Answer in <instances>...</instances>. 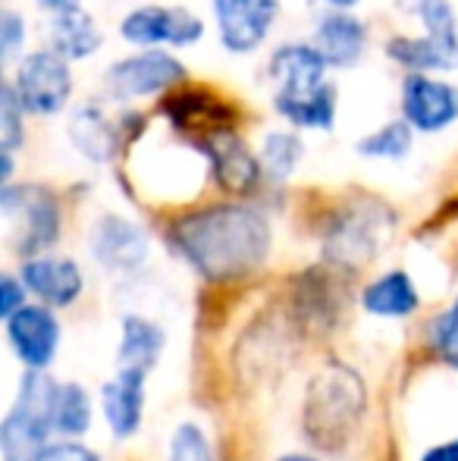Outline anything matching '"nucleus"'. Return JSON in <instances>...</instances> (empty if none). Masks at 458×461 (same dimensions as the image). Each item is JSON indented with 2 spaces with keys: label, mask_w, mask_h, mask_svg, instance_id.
I'll use <instances>...</instances> for the list:
<instances>
[{
  "label": "nucleus",
  "mask_w": 458,
  "mask_h": 461,
  "mask_svg": "<svg viewBox=\"0 0 458 461\" xmlns=\"http://www.w3.org/2000/svg\"><path fill=\"white\" fill-rule=\"evenodd\" d=\"M170 242L198 274L223 283L255 274L267 261L274 232L257 207L214 204L176 220Z\"/></svg>",
  "instance_id": "f257e3e1"
},
{
  "label": "nucleus",
  "mask_w": 458,
  "mask_h": 461,
  "mask_svg": "<svg viewBox=\"0 0 458 461\" xmlns=\"http://www.w3.org/2000/svg\"><path fill=\"white\" fill-rule=\"evenodd\" d=\"M364 411V383L346 365H327L311 380L305 424L318 446H339Z\"/></svg>",
  "instance_id": "f03ea898"
},
{
  "label": "nucleus",
  "mask_w": 458,
  "mask_h": 461,
  "mask_svg": "<svg viewBox=\"0 0 458 461\" xmlns=\"http://www.w3.org/2000/svg\"><path fill=\"white\" fill-rule=\"evenodd\" d=\"M0 211L19 255H44L60 239V204L48 188L6 183L0 192Z\"/></svg>",
  "instance_id": "7ed1b4c3"
},
{
  "label": "nucleus",
  "mask_w": 458,
  "mask_h": 461,
  "mask_svg": "<svg viewBox=\"0 0 458 461\" xmlns=\"http://www.w3.org/2000/svg\"><path fill=\"white\" fill-rule=\"evenodd\" d=\"M10 86L31 116H60L76 92L73 63L54 48H38L13 63Z\"/></svg>",
  "instance_id": "20e7f679"
},
{
  "label": "nucleus",
  "mask_w": 458,
  "mask_h": 461,
  "mask_svg": "<svg viewBox=\"0 0 458 461\" xmlns=\"http://www.w3.org/2000/svg\"><path fill=\"white\" fill-rule=\"evenodd\" d=\"M185 79V63L164 48H139L135 54L120 57L101 76V88L116 104L145 101L176 88Z\"/></svg>",
  "instance_id": "39448f33"
},
{
  "label": "nucleus",
  "mask_w": 458,
  "mask_h": 461,
  "mask_svg": "<svg viewBox=\"0 0 458 461\" xmlns=\"http://www.w3.org/2000/svg\"><path fill=\"white\" fill-rule=\"evenodd\" d=\"M204 32V19L179 4H145L120 19V38L132 48H192Z\"/></svg>",
  "instance_id": "423d86ee"
},
{
  "label": "nucleus",
  "mask_w": 458,
  "mask_h": 461,
  "mask_svg": "<svg viewBox=\"0 0 458 461\" xmlns=\"http://www.w3.org/2000/svg\"><path fill=\"white\" fill-rule=\"evenodd\" d=\"M402 120L421 135H440L458 122V86L434 73H409L399 92Z\"/></svg>",
  "instance_id": "0eeeda50"
},
{
  "label": "nucleus",
  "mask_w": 458,
  "mask_h": 461,
  "mask_svg": "<svg viewBox=\"0 0 458 461\" xmlns=\"http://www.w3.org/2000/svg\"><path fill=\"white\" fill-rule=\"evenodd\" d=\"M280 16V0H220L214 4L217 38L232 57L255 54Z\"/></svg>",
  "instance_id": "6e6552de"
},
{
  "label": "nucleus",
  "mask_w": 458,
  "mask_h": 461,
  "mask_svg": "<svg viewBox=\"0 0 458 461\" xmlns=\"http://www.w3.org/2000/svg\"><path fill=\"white\" fill-rule=\"evenodd\" d=\"M88 251L107 274H132L148 261L151 245L139 223L120 217V213H104L92 223Z\"/></svg>",
  "instance_id": "1a4fd4ad"
},
{
  "label": "nucleus",
  "mask_w": 458,
  "mask_h": 461,
  "mask_svg": "<svg viewBox=\"0 0 458 461\" xmlns=\"http://www.w3.org/2000/svg\"><path fill=\"white\" fill-rule=\"evenodd\" d=\"M6 339L25 370H44L60 348V321L50 304H22L16 314L6 317Z\"/></svg>",
  "instance_id": "9d476101"
},
{
  "label": "nucleus",
  "mask_w": 458,
  "mask_h": 461,
  "mask_svg": "<svg viewBox=\"0 0 458 461\" xmlns=\"http://www.w3.org/2000/svg\"><path fill=\"white\" fill-rule=\"evenodd\" d=\"M327 60L311 41H289L270 54L267 73L274 82V97H299L311 95L327 86Z\"/></svg>",
  "instance_id": "9b49d317"
},
{
  "label": "nucleus",
  "mask_w": 458,
  "mask_h": 461,
  "mask_svg": "<svg viewBox=\"0 0 458 461\" xmlns=\"http://www.w3.org/2000/svg\"><path fill=\"white\" fill-rule=\"evenodd\" d=\"M25 289L38 298V302L50 304V308H67L85 289V276L82 267L73 258H57V255H35L25 258L19 267Z\"/></svg>",
  "instance_id": "f8f14e48"
},
{
  "label": "nucleus",
  "mask_w": 458,
  "mask_h": 461,
  "mask_svg": "<svg viewBox=\"0 0 458 461\" xmlns=\"http://www.w3.org/2000/svg\"><path fill=\"white\" fill-rule=\"evenodd\" d=\"M204 151H208L211 173H214L217 183L227 188V192H236V194L251 192L264 173L261 158H257L232 129H217V132H211L208 139H204Z\"/></svg>",
  "instance_id": "ddd939ff"
},
{
  "label": "nucleus",
  "mask_w": 458,
  "mask_h": 461,
  "mask_svg": "<svg viewBox=\"0 0 458 461\" xmlns=\"http://www.w3.org/2000/svg\"><path fill=\"white\" fill-rule=\"evenodd\" d=\"M145 380H148V370L120 367L104 383V389H101V411H104V420L116 439L132 437L141 427V414H145Z\"/></svg>",
  "instance_id": "4468645a"
},
{
  "label": "nucleus",
  "mask_w": 458,
  "mask_h": 461,
  "mask_svg": "<svg viewBox=\"0 0 458 461\" xmlns=\"http://www.w3.org/2000/svg\"><path fill=\"white\" fill-rule=\"evenodd\" d=\"M311 44L330 69L358 67L367 50V29L358 16H352V10H330L314 25Z\"/></svg>",
  "instance_id": "2eb2a0df"
},
{
  "label": "nucleus",
  "mask_w": 458,
  "mask_h": 461,
  "mask_svg": "<svg viewBox=\"0 0 458 461\" xmlns=\"http://www.w3.org/2000/svg\"><path fill=\"white\" fill-rule=\"evenodd\" d=\"M54 433L48 414L35 411V408L16 405L10 408V414L0 424V452L4 461H41V456L48 452V439Z\"/></svg>",
  "instance_id": "dca6fc26"
},
{
  "label": "nucleus",
  "mask_w": 458,
  "mask_h": 461,
  "mask_svg": "<svg viewBox=\"0 0 458 461\" xmlns=\"http://www.w3.org/2000/svg\"><path fill=\"white\" fill-rule=\"evenodd\" d=\"M67 135L76 151L85 160H92V164H107L120 151V132H116V126L107 120V113L98 104H79L69 113Z\"/></svg>",
  "instance_id": "f3484780"
},
{
  "label": "nucleus",
  "mask_w": 458,
  "mask_h": 461,
  "mask_svg": "<svg viewBox=\"0 0 458 461\" xmlns=\"http://www.w3.org/2000/svg\"><path fill=\"white\" fill-rule=\"evenodd\" d=\"M48 41H50V48H54L60 57H67L69 63H82V60H92V57L101 50L104 32H101V25L94 23L92 13L79 6V10L50 16Z\"/></svg>",
  "instance_id": "a211bd4d"
},
{
  "label": "nucleus",
  "mask_w": 458,
  "mask_h": 461,
  "mask_svg": "<svg viewBox=\"0 0 458 461\" xmlns=\"http://www.w3.org/2000/svg\"><path fill=\"white\" fill-rule=\"evenodd\" d=\"M386 57L409 73H446L458 67V48L427 32L421 35H392L386 41Z\"/></svg>",
  "instance_id": "6ab92c4d"
},
{
  "label": "nucleus",
  "mask_w": 458,
  "mask_h": 461,
  "mask_svg": "<svg viewBox=\"0 0 458 461\" xmlns=\"http://www.w3.org/2000/svg\"><path fill=\"white\" fill-rule=\"evenodd\" d=\"M361 304H364L367 314L386 317V321H405L418 311L421 295H418V285L405 270H390V274L377 276L373 283L364 285L361 292Z\"/></svg>",
  "instance_id": "aec40b11"
},
{
  "label": "nucleus",
  "mask_w": 458,
  "mask_h": 461,
  "mask_svg": "<svg viewBox=\"0 0 458 461\" xmlns=\"http://www.w3.org/2000/svg\"><path fill=\"white\" fill-rule=\"evenodd\" d=\"M274 110L292 129H308V132H330L337 126V88L327 82L318 92L299 97H274Z\"/></svg>",
  "instance_id": "412c9836"
},
{
  "label": "nucleus",
  "mask_w": 458,
  "mask_h": 461,
  "mask_svg": "<svg viewBox=\"0 0 458 461\" xmlns=\"http://www.w3.org/2000/svg\"><path fill=\"white\" fill-rule=\"evenodd\" d=\"M164 330L141 314H126L120 323V367H141L151 374L164 352Z\"/></svg>",
  "instance_id": "4be33fe9"
},
{
  "label": "nucleus",
  "mask_w": 458,
  "mask_h": 461,
  "mask_svg": "<svg viewBox=\"0 0 458 461\" xmlns=\"http://www.w3.org/2000/svg\"><path fill=\"white\" fill-rule=\"evenodd\" d=\"M94 418V408H92V395L82 383H60L57 389V399H54V411H50V427L54 433L67 439H79L88 433Z\"/></svg>",
  "instance_id": "5701e85b"
},
{
  "label": "nucleus",
  "mask_w": 458,
  "mask_h": 461,
  "mask_svg": "<svg viewBox=\"0 0 458 461\" xmlns=\"http://www.w3.org/2000/svg\"><path fill=\"white\" fill-rule=\"evenodd\" d=\"M257 158H261L264 173L274 183H286L299 170L301 158H305V141H301V135L289 132V129H274V132H267L261 139Z\"/></svg>",
  "instance_id": "b1692460"
},
{
  "label": "nucleus",
  "mask_w": 458,
  "mask_h": 461,
  "mask_svg": "<svg viewBox=\"0 0 458 461\" xmlns=\"http://www.w3.org/2000/svg\"><path fill=\"white\" fill-rule=\"evenodd\" d=\"M415 148V129L405 120H390L380 129L358 139L355 151L364 160H405Z\"/></svg>",
  "instance_id": "393cba45"
},
{
  "label": "nucleus",
  "mask_w": 458,
  "mask_h": 461,
  "mask_svg": "<svg viewBox=\"0 0 458 461\" xmlns=\"http://www.w3.org/2000/svg\"><path fill=\"white\" fill-rule=\"evenodd\" d=\"M380 251V226L373 217H348L333 232V255L348 264H361Z\"/></svg>",
  "instance_id": "a878e982"
},
{
  "label": "nucleus",
  "mask_w": 458,
  "mask_h": 461,
  "mask_svg": "<svg viewBox=\"0 0 458 461\" xmlns=\"http://www.w3.org/2000/svg\"><path fill=\"white\" fill-rule=\"evenodd\" d=\"M25 113L29 110L22 107L13 86L4 82V88H0V148L4 151H16L25 141Z\"/></svg>",
  "instance_id": "bb28decb"
},
{
  "label": "nucleus",
  "mask_w": 458,
  "mask_h": 461,
  "mask_svg": "<svg viewBox=\"0 0 458 461\" xmlns=\"http://www.w3.org/2000/svg\"><path fill=\"white\" fill-rule=\"evenodd\" d=\"M427 336H430V346L440 352V358L458 370V298L446 311H440L434 317Z\"/></svg>",
  "instance_id": "cd10ccee"
},
{
  "label": "nucleus",
  "mask_w": 458,
  "mask_h": 461,
  "mask_svg": "<svg viewBox=\"0 0 458 461\" xmlns=\"http://www.w3.org/2000/svg\"><path fill=\"white\" fill-rule=\"evenodd\" d=\"M25 38H29L25 16L13 10V6H4L0 10V60H4V67H13L19 60V54L25 48Z\"/></svg>",
  "instance_id": "c85d7f7f"
},
{
  "label": "nucleus",
  "mask_w": 458,
  "mask_h": 461,
  "mask_svg": "<svg viewBox=\"0 0 458 461\" xmlns=\"http://www.w3.org/2000/svg\"><path fill=\"white\" fill-rule=\"evenodd\" d=\"M170 461H214V452H211V443L202 427H176V433L170 439Z\"/></svg>",
  "instance_id": "c756f323"
},
{
  "label": "nucleus",
  "mask_w": 458,
  "mask_h": 461,
  "mask_svg": "<svg viewBox=\"0 0 458 461\" xmlns=\"http://www.w3.org/2000/svg\"><path fill=\"white\" fill-rule=\"evenodd\" d=\"M25 292H29V289H25L22 276L4 274V279H0V314H4V321L22 308V304H25Z\"/></svg>",
  "instance_id": "7c9ffc66"
},
{
  "label": "nucleus",
  "mask_w": 458,
  "mask_h": 461,
  "mask_svg": "<svg viewBox=\"0 0 458 461\" xmlns=\"http://www.w3.org/2000/svg\"><path fill=\"white\" fill-rule=\"evenodd\" d=\"M41 461H101V456L94 449H88L85 443H76V439H69V443L48 446V452L41 456Z\"/></svg>",
  "instance_id": "2f4dec72"
},
{
  "label": "nucleus",
  "mask_w": 458,
  "mask_h": 461,
  "mask_svg": "<svg viewBox=\"0 0 458 461\" xmlns=\"http://www.w3.org/2000/svg\"><path fill=\"white\" fill-rule=\"evenodd\" d=\"M421 461H458V437L449 439V443H440L434 449H427L421 456Z\"/></svg>",
  "instance_id": "473e14b6"
},
{
  "label": "nucleus",
  "mask_w": 458,
  "mask_h": 461,
  "mask_svg": "<svg viewBox=\"0 0 458 461\" xmlns=\"http://www.w3.org/2000/svg\"><path fill=\"white\" fill-rule=\"evenodd\" d=\"M38 6H41L44 13H50V16H57V13H69V10H79L82 0H35Z\"/></svg>",
  "instance_id": "72a5a7b5"
},
{
  "label": "nucleus",
  "mask_w": 458,
  "mask_h": 461,
  "mask_svg": "<svg viewBox=\"0 0 458 461\" xmlns=\"http://www.w3.org/2000/svg\"><path fill=\"white\" fill-rule=\"evenodd\" d=\"M330 10H355V6L361 4V0H324Z\"/></svg>",
  "instance_id": "f704fd0d"
},
{
  "label": "nucleus",
  "mask_w": 458,
  "mask_h": 461,
  "mask_svg": "<svg viewBox=\"0 0 458 461\" xmlns=\"http://www.w3.org/2000/svg\"><path fill=\"white\" fill-rule=\"evenodd\" d=\"M276 461H318L314 456H305V452H289V456L276 458Z\"/></svg>",
  "instance_id": "c9c22d12"
},
{
  "label": "nucleus",
  "mask_w": 458,
  "mask_h": 461,
  "mask_svg": "<svg viewBox=\"0 0 458 461\" xmlns=\"http://www.w3.org/2000/svg\"><path fill=\"white\" fill-rule=\"evenodd\" d=\"M211 4H220V0H211Z\"/></svg>",
  "instance_id": "e433bc0d"
}]
</instances>
